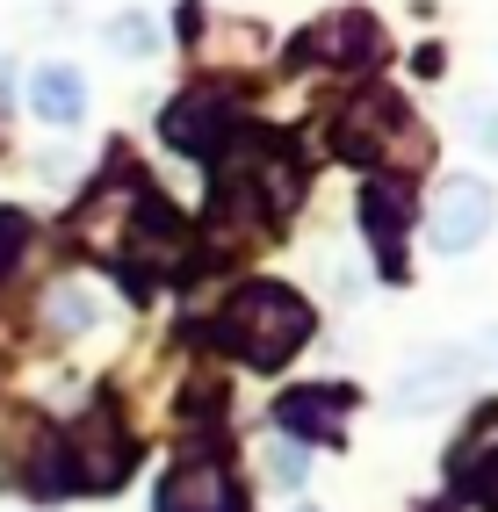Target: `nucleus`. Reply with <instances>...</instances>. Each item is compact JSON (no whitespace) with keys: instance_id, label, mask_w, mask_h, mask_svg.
Listing matches in <instances>:
<instances>
[{"instance_id":"20e7f679","label":"nucleus","mask_w":498,"mask_h":512,"mask_svg":"<svg viewBox=\"0 0 498 512\" xmlns=\"http://www.w3.org/2000/svg\"><path fill=\"white\" fill-rule=\"evenodd\" d=\"M159 512H246V498H239V484H231L224 455L188 448L174 469H166V484H159Z\"/></svg>"},{"instance_id":"f03ea898","label":"nucleus","mask_w":498,"mask_h":512,"mask_svg":"<svg viewBox=\"0 0 498 512\" xmlns=\"http://www.w3.org/2000/svg\"><path fill=\"white\" fill-rule=\"evenodd\" d=\"M332 145H340L354 166H383V159H419V152H426V138H419L412 116H405V101L383 94V87H361V94L347 101Z\"/></svg>"},{"instance_id":"a211bd4d","label":"nucleus","mask_w":498,"mask_h":512,"mask_svg":"<svg viewBox=\"0 0 498 512\" xmlns=\"http://www.w3.org/2000/svg\"><path fill=\"white\" fill-rule=\"evenodd\" d=\"M491 347H498V325H491Z\"/></svg>"},{"instance_id":"f8f14e48","label":"nucleus","mask_w":498,"mask_h":512,"mask_svg":"<svg viewBox=\"0 0 498 512\" xmlns=\"http://www.w3.org/2000/svg\"><path fill=\"white\" fill-rule=\"evenodd\" d=\"M94 318H102V311H94V289L73 282V289H58V296H51V325H58V332H87Z\"/></svg>"},{"instance_id":"6ab92c4d","label":"nucleus","mask_w":498,"mask_h":512,"mask_svg":"<svg viewBox=\"0 0 498 512\" xmlns=\"http://www.w3.org/2000/svg\"><path fill=\"white\" fill-rule=\"evenodd\" d=\"M296 512H311V505H296Z\"/></svg>"},{"instance_id":"dca6fc26","label":"nucleus","mask_w":498,"mask_h":512,"mask_svg":"<svg viewBox=\"0 0 498 512\" xmlns=\"http://www.w3.org/2000/svg\"><path fill=\"white\" fill-rule=\"evenodd\" d=\"M22 238H29L22 217H0V267H15V260H22Z\"/></svg>"},{"instance_id":"39448f33","label":"nucleus","mask_w":498,"mask_h":512,"mask_svg":"<svg viewBox=\"0 0 498 512\" xmlns=\"http://www.w3.org/2000/svg\"><path fill=\"white\" fill-rule=\"evenodd\" d=\"M491 217H498V195H491L477 174L441 181V195H434V246H441V253H470L477 238L491 231Z\"/></svg>"},{"instance_id":"423d86ee","label":"nucleus","mask_w":498,"mask_h":512,"mask_svg":"<svg viewBox=\"0 0 498 512\" xmlns=\"http://www.w3.org/2000/svg\"><path fill=\"white\" fill-rule=\"evenodd\" d=\"M470 347H434L426 361H412L405 375H397V412H434V404H448L462 383H470Z\"/></svg>"},{"instance_id":"4468645a","label":"nucleus","mask_w":498,"mask_h":512,"mask_svg":"<svg viewBox=\"0 0 498 512\" xmlns=\"http://www.w3.org/2000/svg\"><path fill=\"white\" fill-rule=\"evenodd\" d=\"M304 469H311V455L304 448H296V440H275V448H268V476H275V484H304Z\"/></svg>"},{"instance_id":"f3484780","label":"nucleus","mask_w":498,"mask_h":512,"mask_svg":"<svg viewBox=\"0 0 498 512\" xmlns=\"http://www.w3.org/2000/svg\"><path fill=\"white\" fill-rule=\"evenodd\" d=\"M477 505H484V512H498V455L477 469Z\"/></svg>"},{"instance_id":"ddd939ff","label":"nucleus","mask_w":498,"mask_h":512,"mask_svg":"<svg viewBox=\"0 0 498 512\" xmlns=\"http://www.w3.org/2000/svg\"><path fill=\"white\" fill-rule=\"evenodd\" d=\"M109 44L130 51V58H152V51H159V29H152L145 15H116V22H109Z\"/></svg>"},{"instance_id":"0eeeda50","label":"nucleus","mask_w":498,"mask_h":512,"mask_svg":"<svg viewBox=\"0 0 498 512\" xmlns=\"http://www.w3.org/2000/svg\"><path fill=\"white\" fill-rule=\"evenodd\" d=\"M224 130H239V116H231V94H217V87H188L166 109V145H181V152H217Z\"/></svg>"},{"instance_id":"f257e3e1","label":"nucleus","mask_w":498,"mask_h":512,"mask_svg":"<svg viewBox=\"0 0 498 512\" xmlns=\"http://www.w3.org/2000/svg\"><path fill=\"white\" fill-rule=\"evenodd\" d=\"M203 339H217V347H231L246 368L268 375L311 339V303L296 289H282V282H246V289L224 296V311H217V325H203Z\"/></svg>"},{"instance_id":"6e6552de","label":"nucleus","mask_w":498,"mask_h":512,"mask_svg":"<svg viewBox=\"0 0 498 512\" xmlns=\"http://www.w3.org/2000/svg\"><path fill=\"white\" fill-rule=\"evenodd\" d=\"M347 412H354V390L347 383H318V390H296V397H282V440H340V426H347Z\"/></svg>"},{"instance_id":"2eb2a0df","label":"nucleus","mask_w":498,"mask_h":512,"mask_svg":"<svg viewBox=\"0 0 498 512\" xmlns=\"http://www.w3.org/2000/svg\"><path fill=\"white\" fill-rule=\"evenodd\" d=\"M462 116H470V138H477V145L498 159V101H470Z\"/></svg>"},{"instance_id":"9b49d317","label":"nucleus","mask_w":498,"mask_h":512,"mask_svg":"<svg viewBox=\"0 0 498 512\" xmlns=\"http://www.w3.org/2000/svg\"><path fill=\"white\" fill-rule=\"evenodd\" d=\"M37 116L51 123V130H65V123H80L87 116V80L73 73V65H37Z\"/></svg>"},{"instance_id":"9d476101","label":"nucleus","mask_w":498,"mask_h":512,"mask_svg":"<svg viewBox=\"0 0 498 512\" xmlns=\"http://www.w3.org/2000/svg\"><path fill=\"white\" fill-rule=\"evenodd\" d=\"M361 224H369V238H376V253H383V275H397V238H405V195H397L390 181H376V188H361Z\"/></svg>"},{"instance_id":"7ed1b4c3","label":"nucleus","mask_w":498,"mask_h":512,"mask_svg":"<svg viewBox=\"0 0 498 512\" xmlns=\"http://www.w3.org/2000/svg\"><path fill=\"white\" fill-rule=\"evenodd\" d=\"M130 462H138V440L123 433L116 412H87L73 419V433L58 440V469H65V491H116Z\"/></svg>"},{"instance_id":"1a4fd4ad","label":"nucleus","mask_w":498,"mask_h":512,"mask_svg":"<svg viewBox=\"0 0 498 512\" xmlns=\"http://www.w3.org/2000/svg\"><path fill=\"white\" fill-rule=\"evenodd\" d=\"M296 58H383V37H376L369 15H332V22L311 29V37L289 44V65Z\"/></svg>"}]
</instances>
